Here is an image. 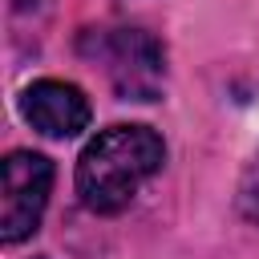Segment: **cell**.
<instances>
[{"label":"cell","mask_w":259,"mask_h":259,"mask_svg":"<svg viewBox=\"0 0 259 259\" xmlns=\"http://www.w3.org/2000/svg\"><path fill=\"white\" fill-rule=\"evenodd\" d=\"M162 162L166 146L150 125H109L77 162V194L89 210L113 214L142 190L146 178L162 170Z\"/></svg>","instance_id":"cell-1"},{"label":"cell","mask_w":259,"mask_h":259,"mask_svg":"<svg viewBox=\"0 0 259 259\" xmlns=\"http://www.w3.org/2000/svg\"><path fill=\"white\" fill-rule=\"evenodd\" d=\"M53 190V162L32 150L4 158V194H0V239L20 243L36 231Z\"/></svg>","instance_id":"cell-2"},{"label":"cell","mask_w":259,"mask_h":259,"mask_svg":"<svg viewBox=\"0 0 259 259\" xmlns=\"http://www.w3.org/2000/svg\"><path fill=\"white\" fill-rule=\"evenodd\" d=\"M97 57L121 97L150 101L162 81V49L142 28H113L97 36Z\"/></svg>","instance_id":"cell-3"},{"label":"cell","mask_w":259,"mask_h":259,"mask_svg":"<svg viewBox=\"0 0 259 259\" xmlns=\"http://www.w3.org/2000/svg\"><path fill=\"white\" fill-rule=\"evenodd\" d=\"M20 113L45 138H73L89 125V97L69 81H36L24 89Z\"/></svg>","instance_id":"cell-4"},{"label":"cell","mask_w":259,"mask_h":259,"mask_svg":"<svg viewBox=\"0 0 259 259\" xmlns=\"http://www.w3.org/2000/svg\"><path fill=\"white\" fill-rule=\"evenodd\" d=\"M247 198L259 202V158H255V170H251V178H247Z\"/></svg>","instance_id":"cell-5"}]
</instances>
